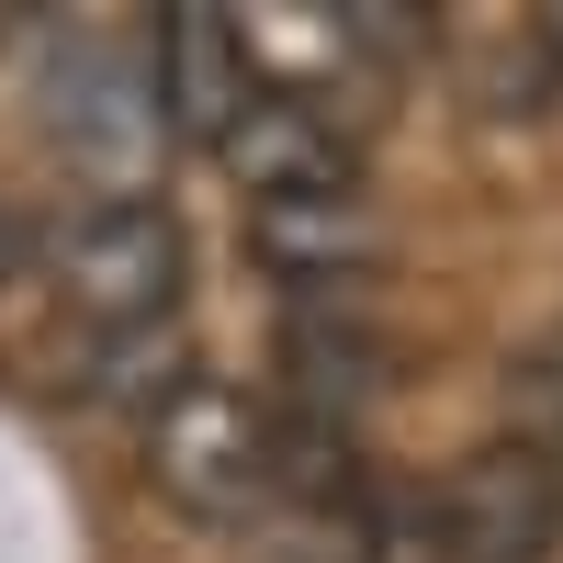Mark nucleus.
Listing matches in <instances>:
<instances>
[{
  "label": "nucleus",
  "mask_w": 563,
  "mask_h": 563,
  "mask_svg": "<svg viewBox=\"0 0 563 563\" xmlns=\"http://www.w3.org/2000/svg\"><path fill=\"white\" fill-rule=\"evenodd\" d=\"M45 282H57V305L90 327V339H147L169 327L180 282H192V249H180V214L158 192H90L79 214L45 225Z\"/></svg>",
  "instance_id": "1"
},
{
  "label": "nucleus",
  "mask_w": 563,
  "mask_h": 563,
  "mask_svg": "<svg viewBox=\"0 0 563 563\" xmlns=\"http://www.w3.org/2000/svg\"><path fill=\"white\" fill-rule=\"evenodd\" d=\"M147 485L169 519L192 530H238L271 507V406L214 384V372H192L180 395L147 406Z\"/></svg>",
  "instance_id": "2"
},
{
  "label": "nucleus",
  "mask_w": 563,
  "mask_h": 563,
  "mask_svg": "<svg viewBox=\"0 0 563 563\" xmlns=\"http://www.w3.org/2000/svg\"><path fill=\"white\" fill-rule=\"evenodd\" d=\"M45 135L102 169V192H135V169L158 147V68H147V34H113V23H68L57 57H45Z\"/></svg>",
  "instance_id": "3"
},
{
  "label": "nucleus",
  "mask_w": 563,
  "mask_h": 563,
  "mask_svg": "<svg viewBox=\"0 0 563 563\" xmlns=\"http://www.w3.org/2000/svg\"><path fill=\"white\" fill-rule=\"evenodd\" d=\"M429 496H440L462 563H541V552L563 541V462L530 451V440L474 451V462H462L451 485H429Z\"/></svg>",
  "instance_id": "4"
},
{
  "label": "nucleus",
  "mask_w": 563,
  "mask_h": 563,
  "mask_svg": "<svg viewBox=\"0 0 563 563\" xmlns=\"http://www.w3.org/2000/svg\"><path fill=\"white\" fill-rule=\"evenodd\" d=\"M147 68H158V124L225 147V124L249 113V45H238V12H214V0L158 12V23H147Z\"/></svg>",
  "instance_id": "5"
},
{
  "label": "nucleus",
  "mask_w": 563,
  "mask_h": 563,
  "mask_svg": "<svg viewBox=\"0 0 563 563\" xmlns=\"http://www.w3.org/2000/svg\"><path fill=\"white\" fill-rule=\"evenodd\" d=\"M395 339L372 316H339V305H294L282 316V406L294 417H361V406H384L395 395Z\"/></svg>",
  "instance_id": "6"
},
{
  "label": "nucleus",
  "mask_w": 563,
  "mask_h": 563,
  "mask_svg": "<svg viewBox=\"0 0 563 563\" xmlns=\"http://www.w3.org/2000/svg\"><path fill=\"white\" fill-rule=\"evenodd\" d=\"M225 180H238L249 203H316V192H361L350 180V135L327 124L316 102H260L249 90V113L225 124Z\"/></svg>",
  "instance_id": "7"
},
{
  "label": "nucleus",
  "mask_w": 563,
  "mask_h": 563,
  "mask_svg": "<svg viewBox=\"0 0 563 563\" xmlns=\"http://www.w3.org/2000/svg\"><path fill=\"white\" fill-rule=\"evenodd\" d=\"M249 249L282 271V282H339V271H372L395 238L361 192H316V203H260L249 214Z\"/></svg>",
  "instance_id": "8"
},
{
  "label": "nucleus",
  "mask_w": 563,
  "mask_h": 563,
  "mask_svg": "<svg viewBox=\"0 0 563 563\" xmlns=\"http://www.w3.org/2000/svg\"><path fill=\"white\" fill-rule=\"evenodd\" d=\"M350 530H361V563H462V541H451V519H440V496H429V485L361 496V507H350Z\"/></svg>",
  "instance_id": "9"
},
{
  "label": "nucleus",
  "mask_w": 563,
  "mask_h": 563,
  "mask_svg": "<svg viewBox=\"0 0 563 563\" xmlns=\"http://www.w3.org/2000/svg\"><path fill=\"white\" fill-rule=\"evenodd\" d=\"M507 440H530V451H563V316L530 327L519 350H507Z\"/></svg>",
  "instance_id": "10"
},
{
  "label": "nucleus",
  "mask_w": 563,
  "mask_h": 563,
  "mask_svg": "<svg viewBox=\"0 0 563 563\" xmlns=\"http://www.w3.org/2000/svg\"><path fill=\"white\" fill-rule=\"evenodd\" d=\"M260 563H361V530H350V507L339 519H282V541H260Z\"/></svg>",
  "instance_id": "11"
},
{
  "label": "nucleus",
  "mask_w": 563,
  "mask_h": 563,
  "mask_svg": "<svg viewBox=\"0 0 563 563\" xmlns=\"http://www.w3.org/2000/svg\"><path fill=\"white\" fill-rule=\"evenodd\" d=\"M23 249H34V238H23V214H12V203H0V282H12V271H23Z\"/></svg>",
  "instance_id": "12"
},
{
  "label": "nucleus",
  "mask_w": 563,
  "mask_h": 563,
  "mask_svg": "<svg viewBox=\"0 0 563 563\" xmlns=\"http://www.w3.org/2000/svg\"><path fill=\"white\" fill-rule=\"evenodd\" d=\"M541 45H552V57H563V12H541Z\"/></svg>",
  "instance_id": "13"
},
{
  "label": "nucleus",
  "mask_w": 563,
  "mask_h": 563,
  "mask_svg": "<svg viewBox=\"0 0 563 563\" xmlns=\"http://www.w3.org/2000/svg\"><path fill=\"white\" fill-rule=\"evenodd\" d=\"M552 462H563V451H552Z\"/></svg>",
  "instance_id": "14"
}]
</instances>
